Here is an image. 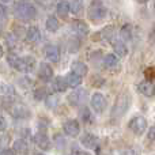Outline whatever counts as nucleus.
<instances>
[{"mask_svg": "<svg viewBox=\"0 0 155 155\" xmlns=\"http://www.w3.org/2000/svg\"><path fill=\"white\" fill-rule=\"evenodd\" d=\"M8 64L12 68L21 71V72L29 74L33 72L35 68V59L33 56H25V57H18L15 54H10L7 57Z\"/></svg>", "mask_w": 155, "mask_h": 155, "instance_id": "1", "label": "nucleus"}, {"mask_svg": "<svg viewBox=\"0 0 155 155\" xmlns=\"http://www.w3.org/2000/svg\"><path fill=\"white\" fill-rule=\"evenodd\" d=\"M14 14L21 21H31L37 15V8L34 7L33 3L27 2V0H21L19 3H16Z\"/></svg>", "mask_w": 155, "mask_h": 155, "instance_id": "2", "label": "nucleus"}, {"mask_svg": "<svg viewBox=\"0 0 155 155\" xmlns=\"http://www.w3.org/2000/svg\"><path fill=\"white\" fill-rule=\"evenodd\" d=\"M128 107H129V95L127 93H121L116 99L114 105H113L112 117L118 118L121 116H124V113L128 110Z\"/></svg>", "mask_w": 155, "mask_h": 155, "instance_id": "3", "label": "nucleus"}, {"mask_svg": "<svg viewBox=\"0 0 155 155\" xmlns=\"http://www.w3.org/2000/svg\"><path fill=\"white\" fill-rule=\"evenodd\" d=\"M106 7L102 4L101 0H93L88 7V11H87V15L91 21H101L106 16Z\"/></svg>", "mask_w": 155, "mask_h": 155, "instance_id": "4", "label": "nucleus"}, {"mask_svg": "<svg viewBox=\"0 0 155 155\" xmlns=\"http://www.w3.org/2000/svg\"><path fill=\"white\" fill-rule=\"evenodd\" d=\"M128 128L131 129L135 135L140 136V135H143L146 132V129H147V121H146V118L143 117V116L136 114V116H134V117L129 120Z\"/></svg>", "mask_w": 155, "mask_h": 155, "instance_id": "5", "label": "nucleus"}, {"mask_svg": "<svg viewBox=\"0 0 155 155\" xmlns=\"http://www.w3.org/2000/svg\"><path fill=\"white\" fill-rule=\"evenodd\" d=\"M90 102H91V107H93L94 112H97V113H102L105 110V107H106V98H105L101 93L93 94Z\"/></svg>", "mask_w": 155, "mask_h": 155, "instance_id": "6", "label": "nucleus"}, {"mask_svg": "<svg viewBox=\"0 0 155 155\" xmlns=\"http://www.w3.org/2000/svg\"><path fill=\"white\" fill-rule=\"evenodd\" d=\"M67 99H68L71 106H79V105H82L86 99V90H83V88L74 90L71 94H68Z\"/></svg>", "mask_w": 155, "mask_h": 155, "instance_id": "7", "label": "nucleus"}, {"mask_svg": "<svg viewBox=\"0 0 155 155\" xmlns=\"http://www.w3.org/2000/svg\"><path fill=\"white\" fill-rule=\"evenodd\" d=\"M8 110H10V113L12 114V117H15V118L30 117V110L27 109L23 104H14V105H11V107Z\"/></svg>", "mask_w": 155, "mask_h": 155, "instance_id": "8", "label": "nucleus"}, {"mask_svg": "<svg viewBox=\"0 0 155 155\" xmlns=\"http://www.w3.org/2000/svg\"><path fill=\"white\" fill-rule=\"evenodd\" d=\"M33 140H34L35 146H37L40 150H51V140H49L48 135L45 134V132H37V134L34 135V137H33Z\"/></svg>", "mask_w": 155, "mask_h": 155, "instance_id": "9", "label": "nucleus"}, {"mask_svg": "<svg viewBox=\"0 0 155 155\" xmlns=\"http://www.w3.org/2000/svg\"><path fill=\"white\" fill-rule=\"evenodd\" d=\"M38 78L44 82H49L53 78V68L48 63H41L38 68Z\"/></svg>", "mask_w": 155, "mask_h": 155, "instance_id": "10", "label": "nucleus"}, {"mask_svg": "<svg viewBox=\"0 0 155 155\" xmlns=\"http://www.w3.org/2000/svg\"><path fill=\"white\" fill-rule=\"evenodd\" d=\"M44 53H45L46 60L52 63H57L60 60V49L56 45H46L44 49Z\"/></svg>", "mask_w": 155, "mask_h": 155, "instance_id": "11", "label": "nucleus"}, {"mask_svg": "<svg viewBox=\"0 0 155 155\" xmlns=\"http://www.w3.org/2000/svg\"><path fill=\"white\" fill-rule=\"evenodd\" d=\"M137 90L144 97H154L155 95V84L151 80H143L137 84Z\"/></svg>", "mask_w": 155, "mask_h": 155, "instance_id": "12", "label": "nucleus"}, {"mask_svg": "<svg viewBox=\"0 0 155 155\" xmlns=\"http://www.w3.org/2000/svg\"><path fill=\"white\" fill-rule=\"evenodd\" d=\"M63 129H64L65 135L75 137V136L79 135V132H80V125L76 120H68L67 123L63 125Z\"/></svg>", "mask_w": 155, "mask_h": 155, "instance_id": "13", "label": "nucleus"}, {"mask_svg": "<svg viewBox=\"0 0 155 155\" xmlns=\"http://www.w3.org/2000/svg\"><path fill=\"white\" fill-rule=\"evenodd\" d=\"M80 143L86 148H97L99 140L94 134H83L82 137H80Z\"/></svg>", "mask_w": 155, "mask_h": 155, "instance_id": "14", "label": "nucleus"}, {"mask_svg": "<svg viewBox=\"0 0 155 155\" xmlns=\"http://www.w3.org/2000/svg\"><path fill=\"white\" fill-rule=\"evenodd\" d=\"M16 94L15 87L10 83H5V82H0V95L5 97V98H14Z\"/></svg>", "mask_w": 155, "mask_h": 155, "instance_id": "15", "label": "nucleus"}, {"mask_svg": "<svg viewBox=\"0 0 155 155\" xmlns=\"http://www.w3.org/2000/svg\"><path fill=\"white\" fill-rule=\"evenodd\" d=\"M64 79H65V83H67V87H71V88H78L80 86V83H82V76H79L78 74L72 72V71Z\"/></svg>", "mask_w": 155, "mask_h": 155, "instance_id": "16", "label": "nucleus"}, {"mask_svg": "<svg viewBox=\"0 0 155 155\" xmlns=\"http://www.w3.org/2000/svg\"><path fill=\"white\" fill-rule=\"evenodd\" d=\"M72 27H74V31H75L78 35H80V37H84V35H87L88 31H90V29H88V25L86 23V22H83V21H74Z\"/></svg>", "mask_w": 155, "mask_h": 155, "instance_id": "17", "label": "nucleus"}, {"mask_svg": "<svg viewBox=\"0 0 155 155\" xmlns=\"http://www.w3.org/2000/svg\"><path fill=\"white\" fill-rule=\"evenodd\" d=\"M26 40L29 42H37L41 40V31L37 26H30L26 30Z\"/></svg>", "mask_w": 155, "mask_h": 155, "instance_id": "18", "label": "nucleus"}, {"mask_svg": "<svg viewBox=\"0 0 155 155\" xmlns=\"http://www.w3.org/2000/svg\"><path fill=\"white\" fill-rule=\"evenodd\" d=\"M12 148L16 154H21V155H25V154L29 153V144H27V142L25 139L15 140L12 144Z\"/></svg>", "mask_w": 155, "mask_h": 155, "instance_id": "19", "label": "nucleus"}, {"mask_svg": "<svg viewBox=\"0 0 155 155\" xmlns=\"http://www.w3.org/2000/svg\"><path fill=\"white\" fill-rule=\"evenodd\" d=\"M71 71L72 72H75L78 74L79 76H86L87 75V72H88V67L84 64L83 61H74L72 63V65H71Z\"/></svg>", "mask_w": 155, "mask_h": 155, "instance_id": "20", "label": "nucleus"}, {"mask_svg": "<svg viewBox=\"0 0 155 155\" xmlns=\"http://www.w3.org/2000/svg\"><path fill=\"white\" fill-rule=\"evenodd\" d=\"M102 61H104V65L106 68H109V70H116V68L118 67V57L116 56V54H106V56L102 59Z\"/></svg>", "mask_w": 155, "mask_h": 155, "instance_id": "21", "label": "nucleus"}, {"mask_svg": "<svg viewBox=\"0 0 155 155\" xmlns=\"http://www.w3.org/2000/svg\"><path fill=\"white\" fill-rule=\"evenodd\" d=\"M56 11L61 18H67L70 14V3L67 0H59L56 4Z\"/></svg>", "mask_w": 155, "mask_h": 155, "instance_id": "22", "label": "nucleus"}, {"mask_svg": "<svg viewBox=\"0 0 155 155\" xmlns=\"http://www.w3.org/2000/svg\"><path fill=\"white\" fill-rule=\"evenodd\" d=\"M52 88L56 93H64L67 90V83H65V79L61 76H56L52 82Z\"/></svg>", "mask_w": 155, "mask_h": 155, "instance_id": "23", "label": "nucleus"}, {"mask_svg": "<svg viewBox=\"0 0 155 155\" xmlns=\"http://www.w3.org/2000/svg\"><path fill=\"white\" fill-rule=\"evenodd\" d=\"M113 49H114L116 54L120 57H124L128 54V49H127L125 44H124L123 41H114V42H113Z\"/></svg>", "mask_w": 155, "mask_h": 155, "instance_id": "24", "label": "nucleus"}, {"mask_svg": "<svg viewBox=\"0 0 155 155\" xmlns=\"http://www.w3.org/2000/svg\"><path fill=\"white\" fill-rule=\"evenodd\" d=\"M45 26H46V30H48V31L54 33V31L59 30L60 23H59V21H57V18H54V16H49L45 22Z\"/></svg>", "mask_w": 155, "mask_h": 155, "instance_id": "25", "label": "nucleus"}, {"mask_svg": "<svg viewBox=\"0 0 155 155\" xmlns=\"http://www.w3.org/2000/svg\"><path fill=\"white\" fill-rule=\"evenodd\" d=\"M120 37L123 41H129L132 40V26L131 25H124L120 30Z\"/></svg>", "mask_w": 155, "mask_h": 155, "instance_id": "26", "label": "nucleus"}, {"mask_svg": "<svg viewBox=\"0 0 155 155\" xmlns=\"http://www.w3.org/2000/svg\"><path fill=\"white\" fill-rule=\"evenodd\" d=\"M80 49V40L78 37H71L68 41V52L70 53H76Z\"/></svg>", "mask_w": 155, "mask_h": 155, "instance_id": "27", "label": "nucleus"}, {"mask_svg": "<svg viewBox=\"0 0 155 155\" xmlns=\"http://www.w3.org/2000/svg\"><path fill=\"white\" fill-rule=\"evenodd\" d=\"M70 11L74 15H80V12L83 11V2L82 0H72V3L70 4Z\"/></svg>", "mask_w": 155, "mask_h": 155, "instance_id": "28", "label": "nucleus"}, {"mask_svg": "<svg viewBox=\"0 0 155 155\" xmlns=\"http://www.w3.org/2000/svg\"><path fill=\"white\" fill-rule=\"evenodd\" d=\"M45 102H46V106L48 107H56L60 102V98L56 94H48L45 98Z\"/></svg>", "mask_w": 155, "mask_h": 155, "instance_id": "29", "label": "nucleus"}, {"mask_svg": "<svg viewBox=\"0 0 155 155\" xmlns=\"http://www.w3.org/2000/svg\"><path fill=\"white\" fill-rule=\"evenodd\" d=\"M46 95H48V90L45 87H40L37 90H34V98L37 101H41V99H45Z\"/></svg>", "mask_w": 155, "mask_h": 155, "instance_id": "30", "label": "nucleus"}, {"mask_svg": "<svg viewBox=\"0 0 155 155\" xmlns=\"http://www.w3.org/2000/svg\"><path fill=\"white\" fill-rule=\"evenodd\" d=\"M99 34H102V38L104 40H112V35H113V27L112 26H107L102 30Z\"/></svg>", "mask_w": 155, "mask_h": 155, "instance_id": "31", "label": "nucleus"}, {"mask_svg": "<svg viewBox=\"0 0 155 155\" xmlns=\"http://www.w3.org/2000/svg\"><path fill=\"white\" fill-rule=\"evenodd\" d=\"M10 136L8 135H0V150L3 148H7L8 144H10Z\"/></svg>", "mask_w": 155, "mask_h": 155, "instance_id": "32", "label": "nucleus"}, {"mask_svg": "<svg viewBox=\"0 0 155 155\" xmlns=\"http://www.w3.org/2000/svg\"><path fill=\"white\" fill-rule=\"evenodd\" d=\"M80 114H82V118L84 121H90L91 120V113H90V110H88L87 107H84V109L80 112Z\"/></svg>", "mask_w": 155, "mask_h": 155, "instance_id": "33", "label": "nucleus"}, {"mask_svg": "<svg viewBox=\"0 0 155 155\" xmlns=\"http://www.w3.org/2000/svg\"><path fill=\"white\" fill-rule=\"evenodd\" d=\"M147 139L154 142L155 140V125H153L150 129H148V134H147Z\"/></svg>", "mask_w": 155, "mask_h": 155, "instance_id": "34", "label": "nucleus"}, {"mask_svg": "<svg viewBox=\"0 0 155 155\" xmlns=\"http://www.w3.org/2000/svg\"><path fill=\"white\" fill-rule=\"evenodd\" d=\"M7 125H8V124H7V120H5V117L0 114V132L4 131V129L7 128Z\"/></svg>", "mask_w": 155, "mask_h": 155, "instance_id": "35", "label": "nucleus"}, {"mask_svg": "<svg viewBox=\"0 0 155 155\" xmlns=\"http://www.w3.org/2000/svg\"><path fill=\"white\" fill-rule=\"evenodd\" d=\"M0 155H16V153L14 151V148H3Z\"/></svg>", "mask_w": 155, "mask_h": 155, "instance_id": "36", "label": "nucleus"}, {"mask_svg": "<svg viewBox=\"0 0 155 155\" xmlns=\"http://www.w3.org/2000/svg\"><path fill=\"white\" fill-rule=\"evenodd\" d=\"M150 42L155 45V23L153 25V29H151V31H150Z\"/></svg>", "mask_w": 155, "mask_h": 155, "instance_id": "37", "label": "nucleus"}, {"mask_svg": "<svg viewBox=\"0 0 155 155\" xmlns=\"http://www.w3.org/2000/svg\"><path fill=\"white\" fill-rule=\"evenodd\" d=\"M120 155H137V153L135 150H132V148H127V150H124Z\"/></svg>", "mask_w": 155, "mask_h": 155, "instance_id": "38", "label": "nucleus"}, {"mask_svg": "<svg viewBox=\"0 0 155 155\" xmlns=\"http://www.w3.org/2000/svg\"><path fill=\"white\" fill-rule=\"evenodd\" d=\"M76 155H91L88 151H84V150H79V151H76Z\"/></svg>", "mask_w": 155, "mask_h": 155, "instance_id": "39", "label": "nucleus"}, {"mask_svg": "<svg viewBox=\"0 0 155 155\" xmlns=\"http://www.w3.org/2000/svg\"><path fill=\"white\" fill-rule=\"evenodd\" d=\"M3 4H10V3H12V0H2Z\"/></svg>", "mask_w": 155, "mask_h": 155, "instance_id": "40", "label": "nucleus"}, {"mask_svg": "<svg viewBox=\"0 0 155 155\" xmlns=\"http://www.w3.org/2000/svg\"><path fill=\"white\" fill-rule=\"evenodd\" d=\"M137 2H139V3H142V4H144V3H147L148 0H137Z\"/></svg>", "mask_w": 155, "mask_h": 155, "instance_id": "41", "label": "nucleus"}, {"mask_svg": "<svg viewBox=\"0 0 155 155\" xmlns=\"http://www.w3.org/2000/svg\"><path fill=\"white\" fill-rule=\"evenodd\" d=\"M3 56V48H2V45H0V57Z\"/></svg>", "mask_w": 155, "mask_h": 155, "instance_id": "42", "label": "nucleus"}, {"mask_svg": "<svg viewBox=\"0 0 155 155\" xmlns=\"http://www.w3.org/2000/svg\"><path fill=\"white\" fill-rule=\"evenodd\" d=\"M154 11H155V0H154Z\"/></svg>", "mask_w": 155, "mask_h": 155, "instance_id": "43", "label": "nucleus"}, {"mask_svg": "<svg viewBox=\"0 0 155 155\" xmlns=\"http://www.w3.org/2000/svg\"><path fill=\"white\" fill-rule=\"evenodd\" d=\"M35 155H44V154H35Z\"/></svg>", "mask_w": 155, "mask_h": 155, "instance_id": "44", "label": "nucleus"}]
</instances>
